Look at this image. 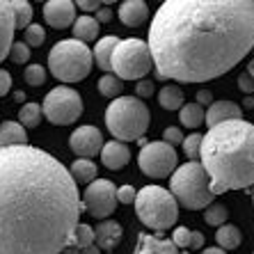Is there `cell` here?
<instances>
[{"instance_id": "681fc988", "label": "cell", "mask_w": 254, "mask_h": 254, "mask_svg": "<svg viewBox=\"0 0 254 254\" xmlns=\"http://www.w3.org/2000/svg\"><path fill=\"white\" fill-rule=\"evenodd\" d=\"M245 73H248V76L254 80V60H252V62H250V64H248V71H245Z\"/></svg>"}, {"instance_id": "2e32d148", "label": "cell", "mask_w": 254, "mask_h": 254, "mask_svg": "<svg viewBox=\"0 0 254 254\" xmlns=\"http://www.w3.org/2000/svg\"><path fill=\"white\" fill-rule=\"evenodd\" d=\"M101 160H103V165L108 167V170H122V167L128 165L130 160V149L128 144H124V142H106L103 144V149H101Z\"/></svg>"}, {"instance_id": "8d00e7d4", "label": "cell", "mask_w": 254, "mask_h": 254, "mask_svg": "<svg viewBox=\"0 0 254 254\" xmlns=\"http://www.w3.org/2000/svg\"><path fill=\"white\" fill-rule=\"evenodd\" d=\"M163 142H165V144H170V147L181 144V142H184V133H181V128H177V126L165 128V130H163Z\"/></svg>"}, {"instance_id": "e0dca14e", "label": "cell", "mask_w": 254, "mask_h": 254, "mask_svg": "<svg viewBox=\"0 0 254 254\" xmlns=\"http://www.w3.org/2000/svg\"><path fill=\"white\" fill-rule=\"evenodd\" d=\"M14 14L9 0H0V62L9 55V46L14 42Z\"/></svg>"}, {"instance_id": "484cf974", "label": "cell", "mask_w": 254, "mask_h": 254, "mask_svg": "<svg viewBox=\"0 0 254 254\" xmlns=\"http://www.w3.org/2000/svg\"><path fill=\"white\" fill-rule=\"evenodd\" d=\"M9 7H12L14 28L16 30H25L32 23V5L28 0H9Z\"/></svg>"}, {"instance_id": "9c48e42d", "label": "cell", "mask_w": 254, "mask_h": 254, "mask_svg": "<svg viewBox=\"0 0 254 254\" xmlns=\"http://www.w3.org/2000/svg\"><path fill=\"white\" fill-rule=\"evenodd\" d=\"M42 115L58 126H66L78 122L83 115V99L73 87H55L44 99Z\"/></svg>"}, {"instance_id": "83f0119b", "label": "cell", "mask_w": 254, "mask_h": 254, "mask_svg": "<svg viewBox=\"0 0 254 254\" xmlns=\"http://www.w3.org/2000/svg\"><path fill=\"white\" fill-rule=\"evenodd\" d=\"M99 92L106 96V99L115 101V99L122 96V92H124V83H122L115 73H106V76L99 80Z\"/></svg>"}, {"instance_id": "ffe728a7", "label": "cell", "mask_w": 254, "mask_h": 254, "mask_svg": "<svg viewBox=\"0 0 254 254\" xmlns=\"http://www.w3.org/2000/svg\"><path fill=\"white\" fill-rule=\"evenodd\" d=\"M28 144V133L18 122H5L0 124V149L7 147H23Z\"/></svg>"}, {"instance_id": "4316f807", "label": "cell", "mask_w": 254, "mask_h": 254, "mask_svg": "<svg viewBox=\"0 0 254 254\" xmlns=\"http://www.w3.org/2000/svg\"><path fill=\"white\" fill-rule=\"evenodd\" d=\"M179 119L188 128H199L204 124V108L197 106V103H184L179 110Z\"/></svg>"}, {"instance_id": "5bb4252c", "label": "cell", "mask_w": 254, "mask_h": 254, "mask_svg": "<svg viewBox=\"0 0 254 254\" xmlns=\"http://www.w3.org/2000/svg\"><path fill=\"white\" fill-rule=\"evenodd\" d=\"M122 238H124V229L115 220H101L94 229V245L101 252H115Z\"/></svg>"}, {"instance_id": "7c38bea8", "label": "cell", "mask_w": 254, "mask_h": 254, "mask_svg": "<svg viewBox=\"0 0 254 254\" xmlns=\"http://www.w3.org/2000/svg\"><path fill=\"white\" fill-rule=\"evenodd\" d=\"M106 140L101 135V130L96 126H78L69 137V147L78 158H94L96 154H101Z\"/></svg>"}, {"instance_id": "d590c367", "label": "cell", "mask_w": 254, "mask_h": 254, "mask_svg": "<svg viewBox=\"0 0 254 254\" xmlns=\"http://www.w3.org/2000/svg\"><path fill=\"white\" fill-rule=\"evenodd\" d=\"M7 58L12 60V62H16V64H25L30 60V48L25 46L23 42H12V46H9V55Z\"/></svg>"}, {"instance_id": "f1b7e54d", "label": "cell", "mask_w": 254, "mask_h": 254, "mask_svg": "<svg viewBox=\"0 0 254 254\" xmlns=\"http://www.w3.org/2000/svg\"><path fill=\"white\" fill-rule=\"evenodd\" d=\"M89 245H94V229L89 225H83V222H78V227L73 229L71 234V241H69V248H89Z\"/></svg>"}, {"instance_id": "30bf717a", "label": "cell", "mask_w": 254, "mask_h": 254, "mask_svg": "<svg viewBox=\"0 0 254 254\" xmlns=\"http://www.w3.org/2000/svg\"><path fill=\"white\" fill-rule=\"evenodd\" d=\"M177 163H179V158H177L174 147L165 144L163 140L147 142V144L140 149V156H137L140 170L151 179H165V177H170V174H174Z\"/></svg>"}, {"instance_id": "f5cc1de1", "label": "cell", "mask_w": 254, "mask_h": 254, "mask_svg": "<svg viewBox=\"0 0 254 254\" xmlns=\"http://www.w3.org/2000/svg\"><path fill=\"white\" fill-rule=\"evenodd\" d=\"M252 254H254V252H252Z\"/></svg>"}, {"instance_id": "d6a6232c", "label": "cell", "mask_w": 254, "mask_h": 254, "mask_svg": "<svg viewBox=\"0 0 254 254\" xmlns=\"http://www.w3.org/2000/svg\"><path fill=\"white\" fill-rule=\"evenodd\" d=\"M25 83L32 85V87L44 85L46 83V69L42 64H28L25 66Z\"/></svg>"}, {"instance_id": "e575fe53", "label": "cell", "mask_w": 254, "mask_h": 254, "mask_svg": "<svg viewBox=\"0 0 254 254\" xmlns=\"http://www.w3.org/2000/svg\"><path fill=\"white\" fill-rule=\"evenodd\" d=\"M181 147H184L186 156H188L190 160H199V147H201V135H199V133H192V135L184 137V142H181Z\"/></svg>"}, {"instance_id": "8fae6325", "label": "cell", "mask_w": 254, "mask_h": 254, "mask_svg": "<svg viewBox=\"0 0 254 254\" xmlns=\"http://www.w3.org/2000/svg\"><path fill=\"white\" fill-rule=\"evenodd\" d=\"M80 206L92 218L106 220L117 208V188L108 179H94L80 197Z\"/></svg>"}, {"instance_id": "d4e9b609", "label": "cell", "mask_w": 254, "mask_h": 254, "mask_svg": "<svg viewBox=\"0 0 254 254\" xmlns=\"http://www.w3.org/2000/svg\"><path fill=\"white\" fill-rule=\"evenodd\" d=\"M158 103H160V108H165V110H170V113L181 110V106L186 103L181 87H177V85H167V87H163L158 92Z\"/></svg>"}, {"instance_id": "7402d4cb", "label": "cell", "mask_w": 254, "mask_h": 254, "mask_svg": "<svg viewBox=\"0 0 254 254\" xmlns=\"http://www.w3.org/2000/svg\"><path fill=\"white\" fill-rule=\"evenodd\" d=\"M117 44H119V39L115 35H110V37L99 39V42H96V48L92 51V60H96L99 69H103L106 73H113V69H110V58H113V51Z\"/></svg>"}, {"instance_id": "f907efd6", "label": "cell", "mask_w": 254, "mask_h": 254, "mask_svg": "<svg viewBox=\"0 0 254 254\" xmlns=\"http://www.w3.org/2000/svg\"><path fill=\"white\" fill-rule=\"evenodd\" d=\"M135 142H137V144H140V147H144V144H147L149 140H147V137H140V140H135Z\"/></svg>"}, {"instance_id": "7a4b0ae2", "label": "cell", "mask_w": 254, "mask_h": 254, "mask_svg": "<svg viewBox=\"0 0 254 254\" xmlns=\"http://www.w3.org/2000/svg\"><path fill=\"white\" fill-rule=\"evenodd\" d=\"M80 215L78 186L55 156L0 149V254H62Z\"/></svg>"}, {"instance_id": "277c9868", "label": "cell", "mask_w": 254, "mask_h": 254, "mask_svg": "<svg viewBox=\"0 0 254 254\" xmlns=\"http://www.w3.org/2000/svg\"><path fill=\"white\" fill-rule=\"evenodd\" d=\"M151 122L149 108L137 96H119L106 110V126L117 142H133L144 137Z\"/></svg>"}, {"instance_id": "f546056e", "label": "cell", "mask_w": 254, "mask_h": 254, "mask_svg": "<svg viewBox=\"0 0 254 254\" xmlns=\"http://www.w3.org/2000/svg\"><path fill=\"white\" fill-rule=\"evenodd\" d=\"M42 106L39 103H25L23 108H21V113H18V122H21V126H28V128H35V126L42 124Z\"/></svg>"}, {"instance_id": "44dd1931", "label": "cell", "mask_w": 254, "mask_h": 254, "mask_svg": "<svg viewBox=\"0 0 254 254\" xmlns=\"http://www.w3.org/2000/svg\"><path fill=\"white\" fill-rule=\"evenodd\" d=\"M69 174H71V179L76 181V186H89L96 177H99V167H96L94 160L76 158L71 163Z\"/></svg>"}, {"instance_id": "4dcf8cb0", "label": "cell", "mask_w": 254, "mask_h": 254, "mask_svg": "<svg viewBox=\"0 0 254 254\" xmlns=\"http://www.w3.org/2000/svg\"><path fill=\"white\" fill-rule=\"evenodd\" d=\"M227 218H229V211H227L225 204H218V201H213L204 208V220H206V225H213V227H222L227 225Z\"/></svg>"}, {"instance_id": "603a6c76", "label": "cell", "mask_w": 254, "mask_h": 254, "mask_svg": "<svg viewBox=\"0 0 254 254\" xmlns=\"http://www.w3.org/2000/svg\"><path fill=\"white\" fill-rule=\"evenodd\" d=\"M101 32V25L94 21V16H78L73 21V39L80 44H87V42H94L96 37Z\"/></svg>"}, {"instance_id": "5b68a950", "label": "cell", "mask_w": 254, "mask_h": 254, "mask_svg": "<svg viewBox=\"0 0 254 254\" xmlns=\"http://www.w3.org/2000/svg\"><path fill=\"white\" fill-rule=\"evenodd\" d=\"M208 177L199 160H188L181 167L174 170L170 179V195L177 199V204L190 208V211H201L208 204H213V195L208 190Z\"/></svg>"}, {"instance_id": "7dc6e473", "label": "cell", "mask_w": 254, "mask_h": 254, "mask_svg": "<svg viewBox=\"0 0 254 254\" xmlns=\"http://www.w3.org/2000/svg\"><path fill=\"white\" fill-rule=\"evenodd\" d=\"M201 254H229V252H225V250H220V248H206Z\"/></svg>"}, {"instance_id": "c3c4849f", "label": "cell", "mask_w": 254, "mask_h": 254, "mask_svg": "<svg viewBox=\"0 0 254 254\" xmlns=\"http://www.w3.org/2000/svg\"><path fill=\"white\" fill-rule=\"evenodd\" d=\"M243 108H245V110H252L254 108V96H248V99L243 101Z\"/></svg>"}, {"instance_id": "bcb514c9", "label": "cell", "mask_w": 254, "mask_h": 254, "mask_svg": "<svg viewBox=\"0 0 254 254\" xmlns=\"http://www.w3.org/2000/svg\"><path fill=\"white\" fill-rule=\"evenodd\" d=\"M201 245H204V234H199V231H192V245H190V248H192V250H199Z\"/></svg>"}, {"instance_id": "f6af8a7d", "label": "cell", "mask_w": 254, "mask_h": 254, "mask_svg": "<svg viewBox=\"0 0 254 254\" xmlns=\"http://www.w3.org/2000/svg\"><path fill=\"white\" fill-rule=\"evenodd\" d=\"M197 106H211L213 103V94L208 92V89H199L197 92V101H195Z\"/></svg>"}, {"instance_id": "74e56055", "label": "cell", "mask_w": 254, "mask_h": 254, "mask_svg": "<svg viewBox=\"0 0 254 254\" xmlns=\"http://www.w3.org/2000/svg\"><path fill=\"white\" fill-rule=\"evenodd\" d=\"M133 201H135V190H133V186H119L117 204H133Z\"/></svg>"}, {"instance_id": "ac0fdd59", "label": "cell", "mask_w": 254, "mask_h": 254, "mask_svg": "<svg viewBox=\"0 0 254 254\" xmlns=\"http://www.w3.org/2000/svg\"><path fill=\"white\" fill-rule=\"evenodd\" d=\"M133 254H181L170 238H156L151 234H140Z\"/></svg>"}, {"instance_id": "60d3db41", "label": "cell", "mask_w": 254, "mask_h": 254, "mask_svg": "<svg viewBox=\"0 0 254 254\" xmlns=\"http://www.w3.org/2000/svg\"><path fill=\"white\" fill-rule=\"evenodd\" d=\"M238 87H241V92H245V94H252L254 92V80L248 76V73H241V76H238Z\"/></svg>"}, {"instance_id": "d6986e66", "label": "cell", "mask_w": 254, "mask_h": 254, "mask_svg": "<svg viewBox=\"0 0 254 254\" xmlns=\"http://www.w3.org/2000/svg\"><path fill=\"white\" fill-rule=\"evenodd\" d=\"M149 18V7L142 0H126L119 7V21L128 28H137Z\"/></svg>"}, {"instance_id": "b9f144b4", "label": "cell", "mask_w": 254, "mask_h": 254, "mask_svg": "<svg viewBox=\"0 0 254 254\" xmlns=\"http://www.w3.org/2000/svg\"><path fill=\"white\" fill-rule=\"evenodd\" d=\"M62 254H101V250L96 248V245H89V248H80V250H76V248H64V250H62Z\"/></svg>"}, {"instance_id": "1f68e13d", "label": "cell", "mask_w": 254, "mask_h": 254, "mask_svg": "<svg viewBox=\"0 0 254 254\" xmlns=\"http://www.w3.org/2000/svg\"><path fill=\"white\" fill-rule=\"evenodd\" d=\"M44 42H46V30L37 23H30L28 28H25V42L23 44L28 48H32V46H42Z\"/></svg>"}, {"instance_id": "ba28073f", "label": "cell", "mask_w": 254, "mask_h": 254, "mask_svg": "<svg viewBox=\"0 0 254 254\" xmlns=\"http://www.w3.org/2000/svg\"><path fill=\"white\" fill-rule=\"evenodd\" d=\"M110 69L115 71V76L122 83L124 80H142L149 71L154 69L147 42H142V39H119V44L113 51V58H110Z\"/></svg>"}, {"instance_id": "3957f363", "label": "cell", "mask_w": 254, "mask_h": 254, "mask_svg": "<svg viewBox=\"0 0 254 254\" xmlns=\"http://www.w3.org/2000/svg\"><path fill=\"white\" fill-rule=\"evenodd\" d=\"M199 165L208 177L213 197L227 190H243L254 186V124L231 119L208 128L201 135Z\"/></svg>"}, {"instance_id": "f35d334b", "label": "cell", "mask_w": 254, "mask_h": 254, "mask_svg": "<svg viewBox=\"0 0 254 254\" xmlns=\"http://www.w3.org/2000/svg\"><path fill=\"white\" fill-rule=\"evenodd\" d=\"M135 92H137V99H147V96H151L154 94V83L151 80H140L137 83V87H135Z\"/></svg>"}, {"instance_id": "ab89813d", "label": "cell", "mask_w": 254, "mask_h": 254, "mask_svg": "<svg viewBox=\"0 0 254 254\" xmlns=\"http://www.w3.org/2000/svg\"><path fill=\"white\" fill-rule=\"evenodd\" d=\"M9 89H12V76H9V71L0 69V96H5Z\"/></svg>"}, {"instance_id": "7bdbcfd3", "label": "cell", "mask_w": 254, "mask_h": 254, "mask_svg": "<svg viewBox=\"0 0 254 254\" xmlns=\"http://www.w3.org/2000/svg\"><path fill=\"white\" fill-rule=\"evenodd\" d=\"M78 7H80L83 12H99L103 5H101L99 0H78Z\"/></svg>"}, {"instance_id": "836d02e7", "label": "cell", "mask_w": 254, "mask_h": 254, "mask_svg": "<svg viewBox=\"0 0 254 254\" xmlns=\"http://www.w3.org/2000/svg\"><path fill=\"white\" fill-rule=\"evenodd\" d=\"M170 241L177 245V250H184L186 252V250L192 245V229H188V227H177Z\"/></svg>"}, {"instance_id": "ee69618b", "label": "cell", "mask_w": 254, "mask_h": 254, "mask_svg": "<svg viewBox=\"0 0 254 254\" xmlns=\"http://www.w3.org/2000/svg\"><path fill=\"white\" fill-rule=\"evenodd\" d=\"M94 21L96 23H108V21H113V9L110 7H101L99 12H96V16H94Z\"/></svg>"}, {"instance_id": "816d5d0a", "label": "cell", "mask_w": 254, "mask_h": 254, "mask_svg": "<svg viewBox=\"0 0 254 254\" xmlns=\"http://www.w3.org/2000/svg\"><path fill=\"white\" fill-rule=\"evenodd\" d=\"M252 201H254V190H252Z\"/></svg>"}, {"instance_id": "52a82bcc", "label": "cell", "mask_w": 254, "mask_h": 254, "mask_svg": "<svg viewBox=\"0 0 254 254\" xmlns=\"http://www.w3.org/2000/svg\"><path fill=\"white\" fill-rule=\"evenodd\" d=\"M92 48L76 39H62L48 53V69L62 83L85 80L92 71Z\"/></svg>"}, {"instance_id": "4fadbf2b", "label": "cell", "mask_w": 254, "mask_h": 254, "mask_svg": "<svg viewBox=\"0 0 254 254\" xmlns=\"http://www.w3.org/2000/svg\"><path fill=\"white\" fill-rule=\"evenodd\" d=\"M44 18L55 30H64L76 21V2L71 0H51L44 5Z\"/></svg>"}, {"instance_id": "cb8c5ba5", "label": "cell", "mask_w": 254, "mask_h": 254, "mask_svg": "<svg viewBox=\"0 0 254 254\" xmlns=\"http://www.w3.org/2000/svg\"><path fill=\"white\" fill-rule=\"evenodd\" d=\"M215 241H218V248L227 252V250H236L241 245L243 234L236 225H222L215 231Z\"/></svg>"}, {"instance_id": "9a60e30c", "label": "cell", "mask_w": 254, "mask_h": 254, "mask_svg": "<svg viewBox=\"0 0 254 254\" xmlns=\"http://www.w3.org/2000/svg\"><path fill=\"white\" fill-rule=\"evenodd\" d=\"M241 106L234 103V101H213L208 110L204 113V122L208 124V128L218 124H225V122H231V119H243L241 117Z\"/></svg>"}, {"instance_id": "8992f818", "label": "cell", "mask_w": 254, "mask_h": 254, "mask_svg": "<svg viewBox=\"0 0 254 254\" xmlns=\"http://www.w3.org/2000/svg\"><path fill=\"white\" fill-rule=\"evenodd\" d=\"M135 213L140 222L149 229L167 231L177 225L179 220V204L170 195V190L160 186H144L140 192H135Z\"/></svg>"}, {"instance_id": "6da1fadb", "label": "cell", "mask_w": 254, "mask_h": 254, "mask_svg": "<svg viewBox=\"0 0 254 254\" xmlns=\"http://www.w3.org/2000/svg\"><path fill=\"white\" fill-rule=\"evenodd\" d=\"M160 80L206 83L254 51V0H167L149 30Z\"/></svg>"}]
</instances>
